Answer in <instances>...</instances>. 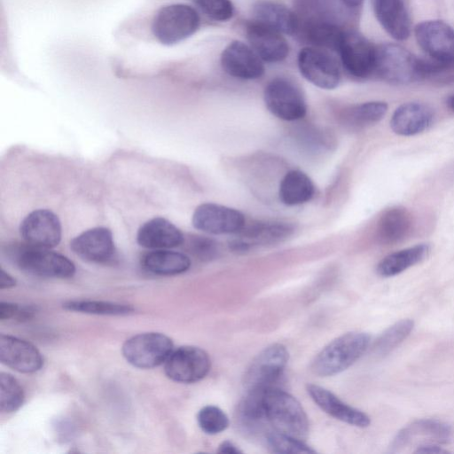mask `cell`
<instances>
[{
	"mask_svg": "<svg viewBox=\"0 0 454 454\" xmlns=\"http://www.w3.org/2000/svg\"><path fill=\"white\" fill-rule=\"evenodd\" d=\"M441 68L437 63L420 59L398 44L376 47L374 72L391 83H410Z\"/></svg>",
	"mask_w": 454,
	"mask_h": 454,
	"instance_id": "obj_1",
	"label": "cell"
},
{
	"mask_svg": "<svg viewBox=\"0 0 454 454\" xmlns=\"http://www.w3.org/2000/svg\"><path fill=\"white\" fill-rule=\"evenodd\" d=\"M263 401L268 421L275 431L301 441L308 437V416L294 396L272 387L265 391Z\"/></svg>",
	"mask_w": 454,
	"mask_h": 454,
	"instance_id": "obj_2",
	"label": "cell"
},
{
	"mask_svg": "<svg viewBox=\"0 0 454 454\" xmlns=\"http://www.w3.org/2000/svg\"><path fill=\"white\" fill-rule=\"evenodd\" d=\"M370 341V335L363 332H350L335 338L315 356L310 366L312 372L328 377L347 370L364 355Z\"/></svg>",
	"mask_w": 454,
	"mask_h": 454,
	"instance_id": "obj_3",
	"label": "cell"
},
{
	"mask_svg": "<svg viewBox=\"0 0 454 454\" xmlns=\"http://www.w3.org/2000/svg\"><path fill=\"white\" fill-rule=\"evenodd\" d=\"M15 263L23 271L42 278H68L75 273V266L65 255L48 248L27 243L14 244L8 248Z\"/></svg>",
	"mask_w": 454,
	"mask_h": 454,
	"instance_id": "obj_4",
	"label": "cell"
},
{
	"mask_svg": "<svg viewBox=\"0 0 454 454\" xmlns=\"http://www.w3.org/2000/svg\"><path fill=\"white\" fill-rule=\"evenodd\" d=\"M200 23V16L192 6L171 4L158 10L153 20L152 31L160 43L174 45L192 36Z\"/></svg>",
	"mask_w": 454,
	"mask_h": 454,
	"instance_id": "obj_5",
	"label": "cell"
},
{
	"mask_svg": "<svg viewBox=\"0 0 454 454\" xmlns=\"http://www.w3.org/2000/svg\"><path fill=\"white\" fill-rule=\"evenodd\" d=\"M288 360L289 352L283 344L266 347L252 361L244 375L247 390L278 387Z\"/></svg>",
	"mask_w": 454,
	"mask_h": 454,
	"instance_id": "obj_6",
	"label": "cell"
},
{
	"mask_svg": "<svg viewBox=\"0 0 454 454\" xmlns=\"http://www.w3.org/2000/svg\"><path fill=\"white\" fill-rule=\"evenodd\" d=\"M172 351L171 339L160 333L135 335L127 340L121 348L125 359L141 369H151L164 364Z\"/></svg>",
	"mask_w": 454,
	"mask_h": 454,
	"instance_id": "obj_7",
	"label": "cell"
},
{
	"mask_svg": "<svg viewBox=\"0 0 454 454\" xmlns=\"http://www.w3.org/2000/svg\"><path fill=\"white\" fill-rule=\"evenodd\" d=\"M264 102L268 110L278 119L297 121L307 113V105L300 88L284 77L272 79L265 87Z\"/></svg>",
	"mask_w": 454,
	"mask_h": 454,
	"instance_id": "obj_8",
	"label": "cell"
},
{
	"mask_svg": "<svg viewBox=\"0 0 454 454\" xmlns=\"http://www.w3.org/2000/svg\"><path fill=\"white\" fill-rule=\"evenodd\" d=\"M376 47L359 32L345 29L337 51L349 74L365 78L374 72Z\"/></svg>",
	"mask_w": 454,
	"mask_h": 454,
	"instance_id": "obj_9",
	"label": "cell"
},
{
	"mask_svg": "<svg viewBox=\"0 0 454 454\" xmlns=\"http://www.w3.org/2000/svg\"><path fill=\"white\" fill-rule=\"evenodd\" d=\"M166 375L180 383H194L207 376L211 367L208 354L195 346H182L173 350L164 363Z\"/></svg>",
	"mask_w": 454,
	"mask_h": 454,
	"instance_id": "obj_10",
	"label": "cell"
},
{
	"mask_svg": "<svg viewBox=\"0 0 454 454\" xmlns=\"http://www.w3.org/2000/svg\"><path fill=\"white\" fill-rule=\"evenodd\" d=\"M419 47L433 61L447 67L454 63V29L442 20H426L415 27Z\"/></svg>",
	"mask_w": 454,
	"mask_h": 454,
	"instance_id": "obj_11",
	"label": "cell"
},
{
	"mask_svg": "<svg viewBox=\"0 0 454 454\" xmlns=\"http://www.w3.org/2000/svg\"><path fill=\"white\" fill-rule=\"evenodd\" d=\"M297 60L302 76L315 86L332 90L339 85L340 67L325 50L305 47L300 51Z\"/></svg>",
	"mask_w": 454,
	"mask_h": 454,
	"instance_id": "obj_12",
	"label": "cell"
},
{
	"mask_svg": "<svg viewBox=\"0 0 454 454\" xmlns=\"http://www.w3.org/2000/svg\"><path fill=\"white\" fill-rule=\"evenodd\" d=\"M192 222L197 230L213 235L238 233L246 225L245 215L239 210L215 203L198 206Z\"/></svg>",
	"mask_w": 454,
	"mask_h": 454,
	"instance_id": "obj_13",
	"label": "cell"
},
{
	"mask_svg": "<svg viewBox=\"0 0 454 454\" xmlns=\"http://www.w3.org/2000/svg\"><path fill=\"white\" fill-rule=\"evenodd\" d=\"M20 233L26 243L51 249L60 242L61 223L52 211L37 209L29 213L20 223Z\"/></svg>",
	"mask_w": 454,
	"mask_h": 454,
	"instance_id": "obj_14",
	"label": "cell"
},
{
	"mask_svg": "<svg viewBox=\"0 0 454 454\" xmlns=\"http://www.w3.org/2000/svg\"><path fill=\"white\" fill-rule=\"evenodd\" d=\"M221 65L229 75L241 80H254L264 74L262 59L240 41L230 43L221 54Z\"/></svg>",
	"mask_w": 454,
	"mask_h": 454,
	"instance_id": "obj_15",
	"label": "cell"
},
{
	"mask_svg": "<svg viewBox=\"0 0 454 454\" xmlns=\"http://www.w3.org/2000/svg\"><path fill=\"white\" fill-rule=\"evenodd\" d=\"M0 360L23 373L35 372L43 365V358L33 344L6 334L0 335Z\"/></svg>",
	"mask_w": 454,
	"mask_h": 454,
	"instance_id": "obj_16",
	"label": "cell"
},
{
	"mask_svg": "<svg viewBox=\"0 0 454 454\" xmlns=\"http://www.w3.org/2000/svg\"><path fill=\"white\" fill-rule=\"evenodd\" d=\"M247 38L257 55L269 63L284 60L289 46L281 33L255 20L246 26Z\"/></svg>",
	"mask_w": 454,
	"mask_h": 454,
	"instance_id": "obj_17",
	"label": "cell"
},
{
	"mask_svg": "<svg viewBox=\"0 0 454 454\" xmlns=\"http://www.w3.org/2000/svg\"><path fill=\"white\" fill-rule=\"evenodd\" d=\"M73 252L84 261L102 263L114 254V243L111 231L106 227L89 229L70 242Z\"/></svg>",
	"mask_w": 454,
	"mask_h": 454,
	"instance_id": "obj_18",
	"label": "cell"
},
{
	"mask_svg": "<svg viewBox=\"0 0 454 454\" xmlns=\"http://www.w3.org/2000/svg\"><path fill=\"white\" fill-rule=\"evenodd\" d=\"M450 437L448 425L434 419H419L403 427L393 441L394 451H399L409 444L419 447L427 444L446 443ZM415 448V449H416Z\"/></svg>",
	"mask_w": 454,
	"mask_h": 454,
	"instance_id": "obj_19",
	"label": "cell"
},
{
	"mask_svg": "<svg viewBox=\"0 0 454 454\" xmlns=\"http://www.w3.org/2000/svg\"><path fill=\"white\" fill-rule=\"evenodd\" d=\"M307 392L314 403L333 418L357 427L370 425V417L341 401L330 390L315 384H308Z\"/></svg>",
	"mask_w": 454,
	"mask_h": 454,
	"instance_id": "obj_20",
	"label": "cell"
},
{
	"mask_svg": "<svg viewBox=\"0 0 454 454\" xmlns=\"http://www.w3.org/2000/svg\"><path fill=\"white\" fill-rule=\"evenodd\" d=\"M434 121V112L420 102H406L400 105L390 119V128L400 136H414L428 129Z\"/></svg>",
	"mask_w": 454,
	"mask_h": 454,
	"instance_id": "obj_21",
	"label": "cell"
},
{
	"mask_svg": "<svg viewBox=\"0 0 454 454\" xmlns=\"http://www.w3.org/2000/svg\"><path fill=\"white\" fill-rule=\"evenodd\" d=\"M183 232L171 222L154 217L140 226L137 234V243L149 249H169L183 245Z\"/></svg>",
	"mask_w": 454,
	"mask_h": 454,
	"instance_id": "obj_22",
	"label": "cell"
},
{
	"mask_svg": "<svg viewBox=\"0 0 454 454\" xmlns=\"http://www.w3.org/2000/svg\"><path fill=\"white\" fill-rule=\"evenodd\" d=\"M268 388L247 389V393L240 401L236 411V421L242 433L254 436L263 433L270 425L263 396Z\"/></svg>",
	"mask_w": 454,
	"mask_h": 454,
	"instance_id": "obj_23",
	"label": "cell"
},
{
	"mask_svg": "<svg viewBox=\"0 0 454 454\" xmlns=\"http://www.w3.org/2000/svg\"><path fill=\"white\" fill-rule=\"evenodd\" d=\"M373 10L380 24L394 39L409 37L411 25L403 0H373Z\"/></svg>",
	"mask_w": 454,
	"mask_h": 454,
	"instance_id": "obj_24",
	"label": "cell"
},
{
	"mask_svg": "<svg viewBox=\"0 0 454 454\" xmlns=\"http://www.w3.org/2000/svg\"><path fill=\"white\" fill-rule=\"evenodd\" d=\"M413 228V217L404 207L394 206L387 208L380 215L377 223V237L387 245H393L404 240Z\"/></svg>",
	"mask_w": 454,
	"mask_h": 454,
	"instance_id": "obj_25",
	"label": "cell"
},
{
	"mask_svg": "<svg viewBox=\"0 0 454 454\" xmlns=\"http://www.w3.org/2000/svg\"><path fill=\"white\" fill-rule=\"evenodd\" d=\"M252 13L254 20L281 34L294 35L298 31L299 20L297 14L277 2L258 1L254 4Z\"/></svg>",
	"mask_w": 454,
	"mask_h": 454,
	"instance_id": "obj_26",
	"label": "cell"
},
{
	"mask_svg": "<svg viewBox=\"0 0 454 454\" xmlns=\"http://www.w3.org/2000/svg\"><path fill=\"white\" fill-rule=\"evenodd\" d=\"M429 244L421 243L395 251L385 256L377 265V273L385 278L402 273L423 262L430 254Z\"/></svg>",
	"mask_w": 454,
	"mask_h": 454,
	"instance_id": "obj_27",
	"label": "cell"
},
{
	"mask_svg": "<svg viewBox=\"0 0 454 454\" xmlns=\"http://www.w3.org/2000/svg\"><path fill=\"white\" fill-rule=\"evenodd\" d=\"M315 193V185L309 176L301 170L288 171L282 178L278 195L287 206H296L309 201Z\"/></svg>",
	"mask_w": 454,
	"mask_h": 454,
	"instance_id": "obj_28",
	"label": "cell"
},
{
	"mask_svg": "<svg viewBox=\"0 0 454 454\" xmlns=\"http://www.w3.org/2000/svg\"><path fill=\"white\" fill-rule=\"evenodd\" d=\"M142 262L148 271L163 276L184 273L191 266V260L186 254L168 249H157L146 254Z\"/></svg>",
	"mask_w": 454,
	"mask_h": 454,
	"instance_id": "obj_29",
	"label": "cell"
},
{
	"mask_svg": "<svg viewBox=\"0 0 454 454\" xmlns=\"http://www.w3.org/2000/svg\"><path fill=\"white\" fill-rule=\"evenodd\" d=\"M293 231L291 225L285 223H256L242 232L241 239L247 242L250 247L252 244H267L279 241L288 237Z\"/></svg>",
	"mask_w": 454,
	"mask_h": 454,
	"instance_id": "obj_30",
	"label": "cell"
},
{
	"mask_svg": "<svg viewBox=\"0 0 454 454\" xmlns=\"http://www.w3.org/2000/svg\"><path fill=\"white\" fill-rule=\"evenodd\" d=\"M387 112V104L383 101H369L346 109L342 119L347 125L365 127L380 121Z\"/></svg>",
	"mask_w": 454,
	"mask_h": 454,
	"instance_id": "obj_31",
	"label": "cell"
},
{
	"mask_svg": "<svg viewBox=\"0 0 454 454\" xmlns=\"http://www.w3.org/2000/svg\"><path fill=\"white\" fill-rule=\"evenodd\" d=\"M413 320L401 319L387 328L376 340L373 351L378 356H386L402 343L411 333Z\"/></svg>",
	"mask_w": 454,
	"mask_h": 454,
	"instance_id": "obj_32",
	"label": "cell"
},
{
	"mask_svg": "<svg viewBox=\"0 0 454 454\" xmlns=\"http://www.w3.org/2000/svg\"><path fill=\"white\" fill-rule=\"evenodd\" d=\"M63 308L81 313L121 316L131 313L134 309L130 305L105 301H68L63 304Z\"/></svg>",
	"mask_w": 454,
	"mask_h": 454,
	"instance_id": "obj_33",
	"label": "cell"
},
{
	"mask_svg": "<svg viewBox=\"0 0 454 454\" xmlns=\"http://www.w3.org/2000/svg\"><path fill=\"white\" fill-rule=\"evenodd\" d=\"M24 391L19 381L10 373H0V410L11 413L17 411L24 402Z\"/></svg>",
	"mask_w": 454,
	"mask_h": 454,
	"instance_id": "obj_34",
	"label": "cell"
},
{
	"mask_svg": "<svg viewBox=\"0 0 454 454\" xmlns=\"http://www.w3.org/2000/svg\"><path fill=\"white\" fill-rule=\"evenodd\" d=\"M268 448L274 453H315L316 451L301 441L277 431H270L264 436Z\"/></svg>",
	"mask_w": 454,
	"mask_h": 454,
	"instance_id": "obj_35",
	"label": "cell"
},
{
	"mask_svg": "<svg viewBox=\"0 0 454 454\" xmlns=\"http://www.w3.org/2000/svg\"><path fill=\"white\" fill-rule=\"evenodd\" d=\"M198 425L208 434H216L224 431L229 426V418L217 406L207 405L200 410L197 415Z\"/></svg>",
	"mask_w": 454,
	"mask_h": 454,
	"instance_id": "obj_36",
	"label": "cell"
},
{
	"mask_svg": "<svg viewBox=\"0 0 454 454\" xmlns=\"http://www.w3.org/2000/svg\"><path fill=\"white\" fill-rule=\"evenodd\" d=\"M184 243L186 244V249L189 253L202 261L215 258L219 252L217 243L207 237L190 236L187 241L184 240Z\"/></svg>",
	"mask_w": 454,
	"mask_h": 454,
	"instance_id": "obj_37",
	"label": "cell"
},
{
	"mask_svg": "<svg viewBox=\"0 0 454 454\" xmlns=\"http://www.w3.org/2000/svg\"><path fill=\"white\" fill-rule=\"evenodd\" d=\"M200 10L216 21L230 20L234 12L231 0H193Z\"/></svg>",
	"mask_w": 454,
	"mask_h": 454,
	"instance_id": "obj_38",
	"label": "cell"
},
{
	"mask_svg": "<svg viewBox=\"0 0 454 454\" xmlns=\"http://www.w3.org/2000/svg\"><path fill=\"white\" fill-rule=\"evenodd\" d=\"M19 310L18 304L2 301L0 303V319L4 321L12 318L18 315Z\"/></svg>",
	"mask_w": 454,
	"mask_h": 454,
	"instance_id": "obj_39",
	"label": "cell"
},
{
	"mask_svg": "<svg viewBox=\"0 0 454 454\" xmlns=\"http://www.w3.org/2000/svg\"><path fill=\"white\" fill-rule=\"evenodd\" d=\"M448 452L447 450L442 449L439 444L422 445L413 450V453L417 454H443Z\"/></svg>",
	"mask_w": 454,
	"mask_h": 454,
	"instance_id": "obj_40",
	"label": "cell"
},
{
	"mask_svg": "<svg viewBox=\"0 0 454 454\" xmlns=\"http://www.w3.org/2000/svg\"><path fill=\"white\" fill-rule=\"evenodd\" d=\"M16 285V279L7 273L4 269H1L0 276V288L6 289L13 287Z\"/></svg>",
	"mask_w": 454,
	"mask_h": 454,
	"instance_id": "obj_41",
	"label": "cell"
},
{
	"mask_svg": "<svg viewBox=\"0 0 454 454\" xmlns=\"http://www.w3.org/2000/svg\"><path fill=\"white\" fill-rule=\"evenodd\" d=\"M219 453H228V454H238L240 453L241 450L231 442L224 441L220 443L218 446Z\"/></svg>",
	"mask_w": 454,
	"mask_h": 454,
	"instance_id": "obj_42",
	"label": "cell"
},
{
	"mask_svg": "<svg viewBox=\"0 0 454 454\" xmlns=\"http://www.w3.org/2000/svg\"><path fill=\"white\" fill-rule=\"evenodd\" d=\"M364 0H340V2L349 9H356L361 6Z\"/></svg>",
	"mask_w": 454,
	"mask_h": 454,
	"instance_id": "obj_43",
	"label": "cell"
},
{
	"mask_svg": "<svg viewBox=\"0 0 454 454\" xmlns=\"http://www.w3.org/2000/svg\"><path fill=\"white\" fill-rule=\"evenodd\" d=\"M446 106L450 110L454 112V94L450 95L446 98Z\"/></svg>",
	"mask_w": 454,
	"mask_h": 454,
	"instance_id": "obj_44",
	"label": "cell"
}]
</instances>
